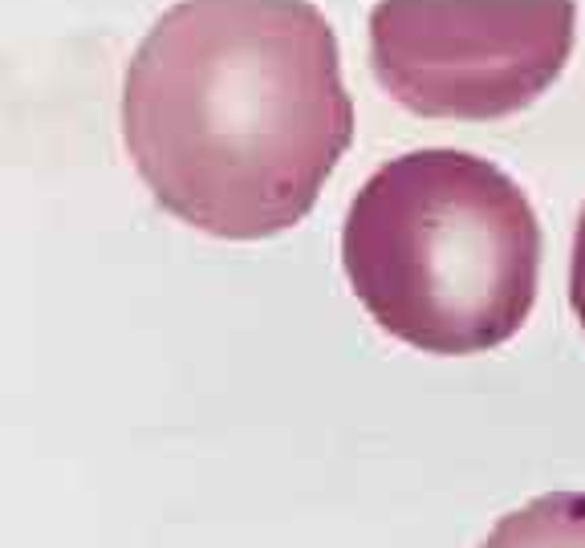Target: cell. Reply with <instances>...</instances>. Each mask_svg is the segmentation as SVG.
I'll return each instance as SVG.
<instances>
[{
    "mask_svg": "<svg viewBox=\"0 0 585 548\" xmlns=\"http://www.w3.org/2000/svg\"><path fill=\"white\" fill-rule=\"evenodd\" d=\"M480 548H585V491H549L496 520Z\"/></svg>",
    "mask_w": 585,
    "mask_h": 548,
    "instance_id": "4",
    "label": "cell"
},
{
    "mask_svg": "<svg viewBox=\"0 0 585 548\" xmlns=\"http://www.w3.org/2000/svg\"><path fill=\"white\" fill-rule=\"evenodd\" d=\"M573 0H378L370 70L419 119L488 122L528 110L565 74Z\"/></svg>",
    "mask_w": 585,
    "mask_h": 548,
    "instance_id": "3",
    "label": "cell"
},
{
    "mask_svg": "<svg viewBox=\"0 0 585 548\" xmlns=\"http://www.w3.org/2000/svg\"><path fill=\"white\" fill-rule=\"evenodd\" d=\"M342 268L390 338L439 357L484 354L537 305L540 223L521 183L480 155L406 150L354 195Z\"/></svg>",
    "mask_w": 585,
    "mask_h": 548,
    "instance_id": "2",
    "label": "cell"
},
{
    "mask_svg": "<svg viewBox=\"0 0 585 548\" xmlns=\"http://www.w3.org/2000/svg\"><path fill=\"white\" fill-rule=\"evenodd\" d=\"M122 143L195 232H289L354 143L338 33L309 0L171 4L126 61Z\"/></svg>",
    "mask_w": 585,
    "mask_h": 548,
    "instance_id": "1",
    "label": "cell"
},
{
    "mask_svg": "<svg viewBox=\"0 0 585 548\" xmlns=\"http://www.w3.org/2000/svg\"><path fill=\"white\" fill-rule=\"evenodd\" d=\"M570 305L585 329V208L577 216V232H573V256H570Z\"/></svg>",
    "mask_w": 585,
    "mask_h": 548,
    "instance_id": "5",
    "label": "cell"
}]
</instances>
